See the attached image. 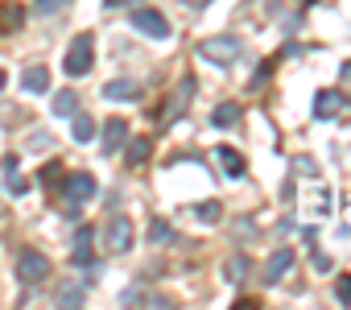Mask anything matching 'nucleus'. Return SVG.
I'll list each match as a JSON object with an SVG mask.
<instances>
[{"instance_id":"obj_1","label":"nucleus","mask_w":351,"mask_h":310,"mask_svg":"<svg viewBox=\"0 0 351 310\" xmlns=\"http://www.w3.org/2000/svg\"><path fill=\"white\" fill-rule=\"evenodd\" d=\"M91 62H95V38L91 34H79L75 42H71V50H66V75H87L91 71Z\"/></svg>"},{"instance_id":"obj_2","label":"nucleus","mask_w":351,"mask_h":310,"mask_svg":"<svg viewBox=\"0 0 351 310\" xmlns=\"http://www.w3.org/2000/svg\"><path fill=\"white\" fill-rule=\"evenodd\" d=\"M17 277H21L25 285H42V281L50 277V257L38 252V248H25L21 261H17Z\"/></svg>"},{"instance_id":"obj_3","label":"nucleus","mask_w":351,"mask_h":310,"mask_svg":"<svg viewBox=\"0 0 351 310\" xmlns=\"http://www.w3.org/2000/svg\"><path fill=\"white\" fill-rule=\"evenodd\" d=\"M132 240H136V232H132V219H128V215H116V219L104 228V248H108L112 257H116V252H128Z\"/></svg>"},{"instance_id":"obj_4","label":"nucleus","mask_w":351,"mask_h":310,"mask_svg":"<svg viewBox=\"0 0 351 310\" xmlns=\"http://www.w3.org/2000/svg\"><path fill=\"white\" fill-rule=\"evenodd\" d=\"M240 42L236 38H207V42H199V54L207 58V62H219V67H228V62H236L240 58Z\"/></svg>"},{"instance_id":"obj_5","label":"nucleus","mask_w":351,"mask_h":310,"mask_svg":"<svg viewBox=\"0 0 351 310\" xmlns=\"http://www.w3.org/2000/svg\"><path fill=\"white\" fill-rule=\"evenodd\" d=\"M128 21H132V29H141V34H149V38H157V42L169 38V21H165L157 9H132Z\"/></svg>"},{"instance_id":"obj_6","label":"nucleus","mask_w":351,"mask_h":310,"mask_svg":"<svg viewBox=\"0 0 351 310\" xmlns=\"http://www.w3.org/2000/svg\"><path fill=\"white\" fill-rule=\"evenodd\" d=\"M62 195H66V203L91 199V195H95V174H66V178H62Z\"/></svg>"},{"instance_id":"obj_7","label":"nucleus","mask_w":351,"mask_h":310,"mask_svg":"<svg viewBox=\"0 0 351 310\" xmlns=\"http://www.w3.org/2000/svg\"><path fill=\"white\" fill-rule=\"evenodd\" d=\"M293 269V252L289 248H277L273 257H269V265H265V285H281V277Z\"/></svg>"},{"instance_id":"obj_8","label":"nucleus","mask_w":351,"mask_h":310,"mask_svg":"<svg viewBox=\"0 0 351 310\" xmlns=\"http://www.w3.org/2000/svg\"><path fill=\"white\" fill-rule=\"evenodd\" d=\"M343 104H347L343 91H335V87H330V91H318V95H314V116H318V120H330V116L343 112Z\"/></svg>"},{"instance_id":"obj_9","label":"nucleus","mask_w":351,"mask_h":310,"mask_svg":"<svg viewBox=\"0 0 351 310\" xmlns=\"http://www.w3.org/2000/svg\"><path fill=\"white\" fill-rule=\"evenodd\" d=\"M25 25V5L21 0H5L0 5V34H17Z\"/></svg>"},{"instance_id":"obj_10","label":"nucleus","mask_w":351,"mask_h":310,"mask_svg":"<svg viewBox=\"0 0 351 310\" xmlns=\"http://www.w3.org/2000/svg\"><path fill=\"white\" fill-rule=\"evenodd\" d=\"M124 141H128V124H124L120 116H112V120L104 124V153H120Z\"/></svg>"},{"instance_id":"obj_11","label":"nucleus","mask_w":351,"mask_h":310,"mask_svg":"<svg viewBox=\"0 0 351 310\" xmlns=\"http://www.w3.org/2000/svg\"><path fill=\"white\" fill-rule=\"evenodd\" d=\"M91 228H79V236H75V248H71V261L75 265H91L95 261V248H91Z\"/></svg>"},{"instance_id":"obj_12","label":"nucleus","mask_w":351,"mask_h":310,"mask_svg":"<svg viewBox=\"0 0 351 310\" xmlns=\"http://www.w3.org/2000/svg\"><path fill=\"white\" fill-rule=\"evenodd\" d=\"M248 269H252V261H248L244 252H232V257L223 261V281H232V285H240V281L248 277Z\"/></svg>"},{"instance_id":"obj_13","label":"nucleus","mask_w":351,"mask_h":310,"mask_svg":"<svg viewBox=\"0 0 351 310\" xmlns=\"http://www.w3.org/2000/svg\"><path fill=\"white\" fill-rule=\"evenodd\" d=\"M128 149H124V158H128V166H145L149 162V153H153V141L149 136H132V141H124Z\"/></svg>"},{"instance_id":"obj_14","label":"nucleus","mask_w":351,"mask_h":310,"mask_svg":"<svg viewBox=\"0 0 351 310\" xmlns=\"http://www.w3.org/2000/svg\"><path fill=\"white\" fill-rule=\"evenodd\" d=\"M21 87H25L29 95H42V91H50V71H46V67H29V71L21 75Z\"/></svg>"},{"instance_id":"obj_15","label":"nucleus","mask_w":351,"mask_h":310,"mask_svg":"<svg viewBox=\"0 0 351 310\" xmlns=\"http://www.w3.org/2000/svg\"><path fill=\"white\" fill-rule=\"evenodd\" d=\"M104 95L108 99H136L141 95V83L136 79H112V83H104Z\"/></svg>"},{"instance_id":"obj_16","label":"nucleus","mask_w":351,"mask_h":310,"mask_svg":"<svg viewBox=\"0 0 351 310\" xmlns=\"http://www.w3.org/2000/svg\"><path fill=\"white\" fill-rule=\"evenodd\" d=\"M219 166L228 170V178H244L248 174V162L240 158L236 149H228V145H219Z\"/></svg>"},{"instance_id":"obj_17","label":"nucleus","mask_w":351,"mask_h":310,"mask_svg":"<svg viewBox=\"0 0 351 310\" xmlns=\"http://www.w3.org/2000/svg\"><path fill=\"white\" fill-rule=\"evenodd\" d=\"M191 91H195V79H182V87H178V95L169 99V116H165V124L169 120H178L182 112H186V99H191Z\"/></svg>"},{"instance_id":"obj_18","label":"nucleus","mask_w":351,"mask_h":310,"mask_svg":"<svg viewBox=\"0 0 351 310\" xmlns=\"http://www.w3.org/2000/svg\"><path fill=\"white\" fill-rule=\"evenodd\" d=\"M236 120H240V104H219V108L211 112V124H215V128H232Z\"/></svg>"},{"instance_id":"obj_19","label":"nucleus","mask_w":351,"mask_h":310,"mask_svg":"<svg viewBox=\"0 0 351 310\" xmlns=\"http://www.w3.org/2000/svg\"><path fill=\"white\" fill-rule=\"evenodd\" d=\"M50 112H54V116H75V112H79V99H75V91H58Z\"/></svg>"},{"instance_id":"obj_20","label":"nucleus","mask_w":351,"mask_h":310,"mask_svg":"<svg viewBox=\"0 0 351 310\" xmlns=\"http://www.w3.org/2000/svg\"><path fill=\"white\" fill-rule=\"evenodd\" d=\"M71 132H75V141H91V132H95V120L91 116H83V112H75V120H71Z\"/></svg>"},{"instance_id":"obj_21","label":"nucleus","mask_w":351,"mask_h":310,"mask_svg":"<svg viewBox=\"0 0 351 310\" xmlns=\"http://www.w3.org/2000/svg\"><path fill=\"white\" fill-rule=\"evenodd\" d=\"M195 215H199L203 224H219V219H223V207H219L215 199H203V203L195 207Z\"/></svg>"},{"instance_id":"obj_22","label":"nucleus","mask_w":351,"mask_h":310,"mask_svg":"<svg viewBox=\"0 0 351 310\" xmlns=\"http://www.w3.org/2000/svg\"><path fill=\"white\" fill-rule=\"evenodd\" d=\"M149 240H153V244H173V228H169L165 219H153V224H149Z\"/></svg>"},{"instance_id":"obj_23","label":"nucleus","mask_w":351,"mask_h":310,"mask_svg":"<svg viewBox=\"0 0 351 310\" xmlns=\"http://www.w3.org/2000/svg\"><path fill=\"white\" fill-rule=\"evenodd\" d=\"M66 5H71V0H34V13H38V17H54V13L66 9Z\"/></svg>"},{"instance_id":"obj_24","label":"nucleus","mask_w":351,"mask_h":310,"mask_svg":"<svg viewBox=\"0 0 351 310\" xmlns=\"http://www.w3.org/2000/svg\"><path fill=\"white\" fill-rule=\"evenodd\" d=\"M62 178H66V170H62V162H50V166L42 170V182H46V187H58Z\"/></svg>"},{"instance_id":"obj_25","label":"nucleus","mask_w":351,"mask_h":310,"mask_svg":"<svg viewBox=\"0 0 351 310\" xmlns=\"http://www.w3.org/2000/svg\"><path fill=\"white\" fill-rule=\"evenodd\" d=\"M335 298H339L343 306H351V273H343V277L335 281Z\"/></svg>"},{"instance_id":"obj_26","label":"nucleus","mask_w":351,"mask_h":310,"mask_svg":"<svg viewBox=\"0 0 351 310\" xmlns=\"http://www.w3.org/2000/svg\"><path fill=\"white\" fill-rule=\"evenodd\" d=\"M58 302H62V306H79V302H83V285H66V289L58 294Z\"/></svg>"},{"instance_id":"obj_27","label":"nucleus","mask_w":351,"mask_h":310,"mask_svg":"<svg viewBox=\"0 0 351 310\" xmlns=\"http://www.w3.org/2000/svg\"><path fill=\"white\" fill-rule=\"evenodd\" d=\"M5 187H9V195H25V191H29V182H25L21 174H13V170H9V178H5Z\"/></svg>"},{"instance_id":"obj_28","label":"nucleus","mask_w":351,"mask_h":310,"mask_svg":"<svg viewBox=\"0 0 351 310\" xmlns=\"http://www.w3.org/2000/svg\"><path fill=\"white\" fill-rule=\"evenodd\" d=\"M293 166H298V170H302V174H314V158H298V162H293Z\"/></svg>"},{"instance_id":"obj_29","label":"nucleus","mask_w":351,"mask_h":310,"mask_svg":"<svg viewBox=\"0 0 351 310\" xmlns=\"http://www.w3.org/2000/svg\"><path fill=\"white\" fill-rule=\"evenodd\" d=\"M29 145H34V149H46V145H50V136H46V132H34V141H29Z\"/></svg>"},{"instance_id":"obj_30","label":"nucleus","mask_w":351,"mask_h":310,"mask_svg":"<svg viewBox=\"0 0 351 310\" xmlns=\"http://www.w3.org/2000/svg\"><path fill=\"white\" fill-rule=\"evenodd\" d=\"M124 5V0H104V9H120Z\"/></svg>"},{"instance_id":"obj_31","label":"nucleus","mask_w":351,"mask_h":310,"mask_svg":"<svg viewBox=\"0 0 351 310\" xmlns=\"http://www.w3.org/2000/svg\"><path fill=\"white\" fill-rule=\"evenodd\" d=\"M5 83H9V75H5V71H0V91H5Z\"/></svg>"},{"instance_id":"obj_32","label":"nucleus","mask_w":351,"mask_h":310,"mask_svg":"<svg viewBox=\"0 0 351 310\" xmlns=\"http://www.w3.org/2000/svg\"><path fill=\"white\" fill-rule=\"evenodd\" d=\"M343 75H347V79H351V62H347V67H343Z\"/></svg>"}]
</instances>
